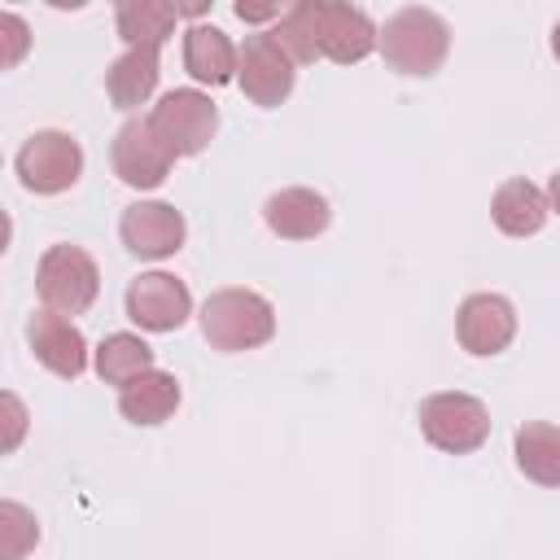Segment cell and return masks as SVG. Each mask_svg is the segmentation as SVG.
Segmentation results:
<instances>
[{
  "instance_id": "cell-7",
  "label": "cell",
  "mask_w": 560,
  "mask_h": 560,
  "mask_svg": "<svg viewBox=\"0 0 560 560\" xmlns=\"http://www.w3.org/2000/svg\"><path fill=\"white\" fill-rule=\"evenodd\" d=\"M13 166H18V179H22L26 192L57 197V192H66V188L79 184V175H83V149H79V140L70 131L44 127V131L26 136V144L18 149Z\"/></svg>"
},
{
  "instance_id": "cell-25",
  "label": "cell",
  "mask_w": 560,
  "mask_h": 560,
  "mask_svg": "<svg viewBox=\"0 0 560 560\" xmlns=\"http://www.w3.org/2000/svg\"><path fill=\"white\" fill-rule=\"evenodd\" d=\"M232 13H236L241 22H280L284 9H280V4H245V0H241V4H232Z\"/></svg>"
},
{
  "instance_id": "cell-5",
  "label": "cell",
  "mask_w": 560,
  "mask_h": 560,
  "mask_svg": "<svg viewBox=\"0 0 560 560\" xmlns=\"http://www.w3.org/2000/svg\"><path fill=\"white\" fill-rule=\"evenodd\" d=\"M416 420H420L424 442L442 455H472L490 438V407L464 389H442V394L420 398Z\"/></svg>"
},
{
  "instance_id": "cell-2",
  "label": "cell",
  "mask_w": 560,
  "mask_h": 560,
  "mask_svg": "<svg viewBox=\"0 0 560 560\" xmlns=\"http://www.w3.org/2000/svg\"><path fill=\"white\" fill-rule=\"evenodd\" d=\"M446 52H451V26L442 13L424 9V4H407V9L389 13L381 26V57L394 74L429 79L442 70Z\"/></svg>"
},
{
  "instance_id": "cell-27",
  "label": "cell",
  "mask_w": 560,
  "mask_h": 560,
  "mask_svg": "<svg viewBox=\"0 0 560 560\" xmlns=\"http://www.w3.org/2000/svg\"><path fill=\"white\" fill-rule=\"evenodd\" d=\"M551 57H556V61H560V22H556V26H551Z\"/></svg>"
},
{
  "instance_id": "cell-20",
  "label": "cell",
  "mask_w": 560,
  "mask_h": 560,
  "mask_svg": "<svg viewBox=\"0 0 560 560\" xmlns=\"http://www.w3.org/2000/svg\"><path fill=\"white\" fill-rule=\"evenodd\" d=\"M179 9L166 0H122L114 9V26L127 48H162L175 35Z\"/></svg>"
},
{
  "instance_id": "cell-12",
  "label": "cell",
  "mask_w": 560,
  "mask_h": 560,
  "mask_svg": "<svg viewBox=\"0 0 560 560\" xmlns=\"http://www.w3.org/2000/svg\"><path fill=\"white\" fill-rule=\"evenodd\" d=\"M455 337L468 354L494 359L516 337V306L503 293H468L455 311Z\"/></svg>"
},
{
  "instance_id": "cell-1",
  "label": "cell",
  "mask_w": 560,
  "mask_h": 560,
  "mask_svg": "<svg viewBox=\"0 0 560 560\" xmlns=\"http://www.w3.org/2000/svg\"><path fill=\"white\" fill-rule=\"evenodd\" d=\"M267 31L298 66H311L315 57L354 66L381 48V26L368 18V9L341 0H298Z\"/></svg>"
},
{
  "instance_id": "cell-17",
  "label": "cell",
  "mask_w": 560,
  "mask_h": 560,
  "mask_svg": "<svg viewBox=\"0 0 560 560\" xmlns=\"http://www.w3.org/2000/svg\"><path fill=\"white\" fill-rule=\"evenodd\" d=\"M547 214H551V206H547V192L534 184V179H503L499 188H494V201H490V219H494V228L503 232V236H538L542 228H547Z\"/></svg>"
},
{
  "instance_id": "cell-6",
  "label": "cell",
  "mask_w": 560,
  "mask_h": 560,
  "mask_svg": "<svg viewBox=\"0 0 560 560\" xmlns=\"http://www.w3.org/2000/svg\"><path fill=\"white\" fill-rule=\"evenodd\" d=\"M149 127L162 136V144L175 158H197L214 131H219V105L201 88H171L158 96V105L144 114Z\"/></svg>"
},
{
  "instance_id": "cell-19",
  "label": "cell",
  "mask_w": 560,
  "mask_h": 560,
  "mask_svg": "<svg viewBox=\"0 0 560 560\" xmlns=\"http://www.w3.org/2000/svg\"><path fill=\"white\" fill-rule=\"evenodd\" d=\"M512 455L516 468L547 490H560V424L551 420H525L512 433Z\"/></svg>"
},
{
  "instance_id": "cell-16",
  "label": "cell",
  "mask_w": 560,
  "mask_h": 560,
  "mask_svg": "<svg viewBox=\"0 0 560 560\" xmlns=\"http://www.w3.org/2000/svg\"><path fill=\"white\" fill-rule=\"evenodd\" d=\"M236 52L241 48L214 22H192L184 31V70L206 88H223L236 79Z\"/></svg>"
},
{
  "instance_id": "cell-18",
  "label": "cell",
  "mask_w": 560,
  "mask_h": 560,
  "mask_svg": "<svg viewBox=\"0 0 560 560\" xmlns=\"http://www.w3.org/2000/svg\"><path fill=\"white\" fill-rule=\"evenodd\" d=\"M162 48H127L122 57L109 61L105 70V92L114 101V109H140L153 92H158V74H162Z\"/></svg>"
},
{
  "instance_id": "cell-3",
  "label": "cell",
  "mask_w": 560,
  "mask_h": 560,
  "mask_svg": "<svg viewBox=\"0 0 560 560\" xmlns=\"http://www.w3.org/2000/svg\"><path fill=\"white\" fill-rule=\"evenodd\" d=\"M197 319H201V337L223 354L258 350L276 337V306L254 289H214L201 302Z\"/></svg>"
},
{
  "instance_id": "cell-4",
  "label": "cell",
  "mask_w": 560,
  "mask_h": 560,
  "mask_svg": "<svg viewBox=\"0 0 560 560\" xmlns=\"http://www.w3.org/2000/svg\"><path fill=\"white\" fill-rule=\"evenodd\" d=\"M35 293L44 302V311H57V315H83L96 293H101V267L96 258L83 249V245H70V241H57L39 254V267H35Z\"/></svg>"
},
{
  "instance_id": "cell-15",
  "label": "cell",
  "mask_w": 560,
  "mask_h": 560,
  "mask_svg": "<svg viewBox=\"0 0 560 560\" xmlns=\"http://www.w3.org/2000/svg\"><path fill=\"white\" fill-rule=\"evenodd\" d=\"M179 398H184V389H179L175 372L149 368L144 376H136V381H127L118 389V411L136 429H153V424H166L179 411Z\"/></svg>"
},
{
  "instance_id": "cell-8",
  "label": "cell",
  "mask_w": 560,
  "mask_h": 560,
  "mask_svg": "<svg viewBox=\"0 0 560 560\" xmlns=\"http://www.w3.org/2000/svg\"><path fill=\"white\" fill-rule=\"evenodd\" d=\"M236 83L254 105L276 109L289 101V92L298 83V61L276 44L271 31H254V35H245V44L236 52Z\"/></svg>"
},
{
  "instance_id": "cell-22",
  "label": "cell",
  "mask_w": 560,
  "mask_h": 560,
  "mask_svg": "<svg viewBox=\"0 0 560 560\" xmlns=\"http://www.w3.org/2000/svg\"><path fill=\"white\" fill-rule=\"evenodd\" d=\"M39 542V521L31 508H22L18 499L0 503V560H22L26 551H35Z\"/></svg>"
},
{
  "instance_id": "cell-10",
  "label": "cell",
  "mask_w": 560,
  "mask_h": 560,
  "mask_svg": "<svg viewBox=\"0 0 560 560\" xmlns=\"http://www.w3.org/2000/svg\"><path fill=\"white\" fill-rule=\"evenodd\" d=\"M127 319L140 332H175L192 315V293L171 271H140L122 293Z\"/></svg>"
},
{
  "instance_id": "cell-24",
  "label": "cell",
  "mask_w": 560,
  "mask_h": 560,
  "mask_svg": "<svg viewBox=\"0 0 560 560\" xmlns=\"http://www.w3.org/2000/svg\"><path fill=\"white\" fill-rule=\"evenodd\" d=\"M0 402H4V442L0 446H4V455H13L22 446V433H26V407L18 394H4Z\"/></svg>"
},
{
  "instance_id": "cell-21",
  "label": "cell",
  "mask_w": 560,
  "mask_h": 560,
  "mask_svg": "<svg viewBox=\"0 0 560 560\" xmlns=\"http://www.w3.org/2000/svg\"><path fill=\"white\" fill-rule=\"evenodd\" d=\"M92 368H96V376L105 381V385H127V381H136V376H144L149 368H158L153 363V346L140 337V332H109L96 350H92Z\"/></svg>"
},
{
  "instance_id": "cell-9",
  "label": "cell",
  "mask_w": 560,
  "mask_h": 560,
  "mask_svg": "<svg viewBox=\"0 0 560 560\" xmlns=\"http://www.w3.org/2000/svg\"><path fill=\"white\" fill-rule=\"evenodd\" d=\"M109 166L114 175L136 188V192H149V188H162L171 166H175V153L162 144V136L149 127V118H127L118 131H114V144H109Z\"/></svg>"
},
{
  "instance_id": "cell-11",
  "label": "cell",
  "mask_w": 560,
  "mask_h": 560,
  "mask_svg": "<svg viewBox=\"0 0 560 560\" xmlns=\"http://www.w3.org/2000/svg\"><path fill=\"white\" fill-rule=\"evenodd\" d=\"M118 241L131 258H171L188 241V223L171 201H131L118 219Z\"/></svg>"
},
{
  "instance_id": "cell-13",
  "label": "cell",
  "mask_w": 560,
  "mask_h": 560,
  "mask_svg": "<svg viewBox=\"0 0 560 560\" xmlns=\"http://www.w3.org/2000/svg\"><path fill=\"white\" fill-rule=\"evenodd\" d=\"M26 341H31V354L61 381H79L92 363V350H88V337L79 332V324L70 315H57V311H35L26 319Z\"/></svg>"
},
{
  "instance_id": "cell-23",
  "label": "cell",
  "mask_w": 560,
  "mask_h": 560,
  "mask_svg": "<svg viewBox=\"0 0 560 560\" xmlns=\"http://www.w3.org/2000/svg\"><path fill=\"white\" fill-rule=\"evenodd\" d=\"M26 48H31V26H26L13 9H4V13H0V66L13 70V66L26 57Z\"/></svg>"
},
{
  "instance_id": "cell-14",
  "label": "cell",
  "mask_w": 560,
  "mask_h": 560,
  "mask_svg": "<svg viewBox=\"0 0 560 560\" xmlns=\"http://www.w3.org/2000/svg\"><path fill=\"white\" fill-rule=\"evenodd\" d=\"M262 223L271 228V236L280 241H315L328 232L332 223V206L324 192L306 188V184H289V188H276L267 201H262Z\"/></svg>"
},
{
  "instance_id": "cell-26",
  "label": "cell",
  "mask_w": 560,
  "mask_h": 560,
  "mask_svg": "<svg viewBox=\"0 0 560 560\" xmlns=\"http://www.w3.org/2000/svg\"><path fill=\"white\" fill-rule=\"evenodd\" d=\"M547 206H551V210L560 214V171H556V175L547 179Z\"/></svg>"
}]
</instances>
